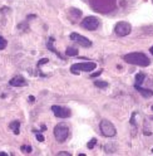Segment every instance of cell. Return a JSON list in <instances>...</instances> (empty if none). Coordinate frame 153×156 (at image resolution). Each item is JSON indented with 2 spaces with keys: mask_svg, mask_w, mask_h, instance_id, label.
Listing matches in <instances>:
<instances>
[{
  "mask_svg": "<svg viewBox=\"0 0 153 156\" xmlns=\"http://www.w3.org/2000/svg\"><path fill=\"white\" fill-rule=\"evenodd\" d=\"M123 59L129 64H134V66H139V67H148L149 66V58H148L144 53L141 52H133V53H128L126 56H123Z\"/></svg>",
  "mask_w": 153,
  "mask_h": 156,
  "instance_id": "cell-1",
  "label": "cell"
},
{
  "mask_svg": "<svg viewBox=\"0 0 153 156\" xmlns=\"http://www.w3.org/2000/svg\"><path fill=\"white\" fill-rule=\"evenodd\" d=\"M92 8L99 13H109L116 8V0H91Z\"/></svg>",
  "mask_w": 153,
  "mask_h": 156,
  "instance_id": "cell-2",
  "label": "cell"
},
{
  "mask_svg": "<svg viewBox=\"0 0 153 156\" xmlns=\"http://www.w3.org/2000/svg\"><path fill=\"white\" fill-rule=\"evenodd\" d=\"M53 132H54L55 140L58 142H64L68 138V136H69V127H68L67 124L60 122V124H57L54 126Z\"/></svg>",
  "mask_w": 153,
  "mask_h": 156,
  "instance_id": "cell-3",
  "label": "cell"
},
{
  "mask_svg": "<svg viewBox=\"0 0 153 156\" xmlns=\"http://www.w3.org/2000/svg\"><path fill=\"white\" fill-rule=\"evenodd\" d=\"M97 68V63L94 62H86V63H75L70 67V72L78 76L80 72H92Z\"/></svg>",
  "mask_w": 153,
  "mask_h": 156,
  "instance_id": "cell-4",
  "label": "cell"
},
{
  "mask_svg": "<svg viewBox=\"0 0 153 156\" xmlns=\"http://www.w3.org/2000/svg\"><path fill=\"white\" fill-rule=\"evenodd\" d=\"M100 132L104 135L105 137H113L117 135V130L114 127V125L109 120H102L99 124Z\"/></svg>",
  "mask_w": 153,
  "mask_h": 156,
  "instance_id": "cell-5",
  "label": "cell"
},
{
  "mask_svg": "<svg viewBox=\"0 0 153 156\" xmlns=\"http://www.w3.org/2000/svg\"><path fill=\"white\" fill-rule=\"evenodd\" d=\"M80 27L83 29H87V30H95L99 27V20L95 16H87L82 20Z\"/></svg>",
  "mask_w": 153,
  "mask_h": 156,
  "instance_id": "cell-6",
  "label": "cell"
},
{
  "mask_svg": "<svg viewBox=\"0 0 153 156\" xmlns=\"http://www.w3.org/2000/svg\"><path fill=\"white\" fill-rule=\"evenodd\" d=\"M132 32V27L129 23L127 22H118L114 27V33L118 35V37H126L128 35L129 33Z\"/></svg>",
  "mask_w": 153,
  "mask_h": 156,
  "instance_id": "cell-7",
  "label": "cell"
},
{
  "mask_svg": "<svg viewBox=\"0 0 153 156\" xmlns=\"http://www.w3.org/2000/svg\"><path fill=\"white\" fill-rule=\"evenodd\" d=\"M52 111L53 113L59 119H68V117H70V109L67 108V107H63V106H58V104H54L52 106Z\"/></svg>",
  "mask_w": 153,
  "mask_h": 156,
  "instance_id": "cell-8",
  "label": "cell"
},
{
  "mask_svg": "<svg viewBox=\"0 0 153 156\" xmlns=\"http://www.w3.org/2000/svg\"><path fill=\"white\" fill-rule=\"evenodd\" d=\"M70 39L76 42V43H78L79 45H82V47H92V42L89 40L88 38L78 34V33H72V34H70Z\"/></svg>",
  "mask_w": 153,
  "mask_h": 156,
  "instance_id": "cell-9",
  "label": "cell"
},
{
  "mask_svg": "<svg viewBox=\"0 0 153 156\" xmlns=\"http://www.w3.org/2000/svg\"><path fill=\"white\" fill-rule=\"evenodd\" d=\"M9 84L13 87H25V86H28V82L23 76H15L14 78L10 79Z\"/></svg>",
  "mask_w": 153,
  "mask_h": 156,
  "instance_id": "cell-10",
  "label": "cell"
},
{
  "mask_svg": "<svg viewBox=\"0 0 153 156\" xmlns=\"http://www.w3.org/2000/svg\"><path fill=\"white\" fill-rule=\"evenodd\" d=\"M80 16H82V11L79 9H75V8H72V9L68 10V18H69L70 22L75 23L76 20H78Z\"/></svg>",
  "mask_w": 153,
  "mask_h": 156,
  "instance_id": "cell-11",
  "label": "cell"
},
{
  "mask_svg": "<svg viewBox=\"0 0 153 156\" xmlns=\"http://www.w3.org/2000/svg\"><path fill=\"white\" fill-rule=\"evenodd\" d=\"M134 87H135V90H137L143 97H146V98H151V97H153V91L147 90V88H142L141 86H134Z\"/></svg>",
  "mask_w": 153,
  "mask_h": 156,
  "instance_id": "cell-12",
  "label": "cell"
},
{
  "mask_svg": "<svg viewBox=\"0 0 153 156\" xmlns=\"http://www.w3.org/2000/svg\"><path fill=\"white\" fill-rule=\"evenodd\" d=\"M9 127H10V130H13V132H14L15 135H19V132H20V121H13L11 124L9 125Z\"/></svg>",
  "mask_w": 153,
  "mask_h": 156,
  "instance_id": "cell-13",
  "label": "cell"
},
{
  "mask_svg": "<svg viewBox=\"0 0 153 156\" xmlns=\"http://www.w3.org/2000/svg\"><path fill=\"white\" fill-rule=\"evenodd\" d=\"M65 54L69 57H78V49L73 47H68L65 50Z\"/></svg>",
  "mask_w": 153,
  "mask_h": 156,
  "instance_id": "cell-14",
  "label": "cell"
},
{
  "mask_svg": "<svg viewBox=\"0 0 153 156\" xmlns=\"http://www.w3.org/2000/svg\"><path fill=\"white\" fill-rule=\"evenodd\" d=\"M144 78H146V74L142 73V72L135 74V86H141L142 82L144 81Z\"/></svg>",
  "mask_w": 153,
  "mask_h": 156,
  "instance_id": "cell-15",
  "label": "cell"
},
{
  "mask_svg": "<svg viewBox=\"0 0 153 156\" xmlns=\"http://www.w3.org/2000/svg\"><path fill=\"white\" fill-rule=\"evenodd\" d=\"M94 86L98 87V88H107L108 87V83L104 82V81H95L94 82Z\"/></svg>",
  "mask_w": 153,
  "mask_h": 156,
  "instance_id": "cell-16",
  "label": "cell"
},
{
  "mask_svg": "<svg viewBox=\"0 0 153 156\" xmlns=\"http://www.w3.org/2000/svg\"><path fill=\"white\" fill-rule=\"evenodd\" d=\"M95 145H97V138H95V137H93L92 140H91V141H89L88 144H87V147H88V149H91V150H92V149H93V147H94Z\"/></svg>",
  "mask_w": 153,
  "mask_h": 156,
  "instance_id": "cell-17",
  "label": "cell"
},
{
  "mask_svg": "<svg viewBox=\"0 0 153 156\" xmlns=\"http://www.w3.org/2000/svg\"><path fill=\"white\" fill-rule=\"evenodd\" d=\"M6 44H8L6 39H4V38H3L1 35H0V50H1V49H5Z\"/></svg>",
  "mask_w": 153,
  "mask_h": 156,
  "instance_id": "cell-18",
  "label": "cell"
},
{
  "mask_svg": "<svg viewBox=\"0 0 153 156\" xmlns=\"http://www.w3.org/2000/svg\"><path fill=\"white\" fill-rule=\"evenodd\" d=\"M22 151H23V152H27V154H30L32 152V147L29 145H23L22 146Z\"/></svg>",
  "mask_w": 153,
  "mask_h": 156,
  "instance_id": "cell-19",
  "label": "cell"
},
{
  "mask_svg": "<svg viewBox=\"0 0 153 156\" xmlns=\"http://www.w3.org/2000/svg\"><path fill=\"white\" fill-rule=\"evenodd\" d=\"M35 138H36V140L39 141V142H43V141H44L43 135H41V133H39V132H36V131H35Z\"/></svg>",
  "mask_w": 153,
  "mask_h": 156,
  "instance_id": "cell-20",
  "label": "cell"
},
{
  "mask_svg": "<svg viewBox=\"0 0 153 156\" xmlns=\"http://www.w3.org/2000/svg\"><path fill=\"white\" fill-rule=\"evenodd\" d=\"M48 62H49L48 58H43V59H40L39 62H38V67H40V66H43V64H46Z\"/></svg>",
  "mask_w": 153,
  "mask_h": 156,
  "instance_id": "cell-21",
  "label": "cell"
},
{
  "mask_svg": "<svg viewBox=\"0 0 153 156\" xmlns=\"http://www.w3.org/2000/svg\"><path fill=\"white\" fill-rule=\"evenodd\" d=\"M99 74H102V69H99V71H97V72L95 73H93V74H91V76H89V77H91V78H95V77H98V76Z\"/></svg>",
  "mask_w": 153,
  "mask_h": 156,
  "instance_id": "cell-22",
  "label": "cell"
},
{
  "mask_svg": "<svg viewBox=\"0 0 153 156\" xmlns=\"http://www.w3.org/2000/svg\"><path fill=\"white\" fill-rule=\"evenodd\" d=\"M57 155H58V156H70V154L67 152V151H60V152H58Z\"/></svg>",
  "mask_w": 153,
  "mask_h": 156,
  "instance_id": "cell-23",
  "label": "cell"
},
{
  "mask_svg": "<svg viewBox=\"0 0 153 156\" xmlns=\"http://www.w3.org/2000/svg\"><path fill=\"white\" fill-rule=\"evenodd\" d=\"M46 130V126H44V125H41V131H45Z\"/></svg>",
  "mask_w": 153,
  "mask_h": 156,
  "instance_id": "cell-24",
  "label": "cell"
},
{
  "mask_svg": "<svg viewBox=\"0 0 153 156\" xmlns=\"http://www.w3.org/2000/svg\"><path fill=\"white\" fill-rule=\"evenodd\" d=\"M0 156H8L6 152H0Z\"/></svg>",
  "mask_w": 153,
  "mask_h": 156,
  "instance_id": "cell-25",
  "label": "cell"
},
{
  "mask_svg": "<svg viewBox=\"0 0 153 156\" xmlns=\"http://www.w3.org/2000/svg\"><path fill=\"white\" fill-rule=\"evenodd\" d=\"M29 100H30V102H33V101H34V97H33V96H30V97H29Z\"/></svg>",
  "mask_w": 153,
  "mask_h": 156,
  "instance_id": "cell-26",
  "label": "cell"
},
{
  "mask_svg": "<svg viewBox=\"0 0 153 156\" xmlns=\"http://www.w3.org/2000/svg\"><path fill=\"white\" fill-rule=\"evenodd\" d=\"M149 52H151V54L153 56V47H151V48H149Z\"/></svg>",
  "mask_w": 153,
  "mask_h": 156,
  "instance_id": "cell-27",
  "label": "cell"
},
{
  "mask_svg": "<svg viewBox=\"0 0 153 156\" xmlns=\"http://www.w3.org/2000/svg\"><path fill=\"white\" fill-rule=\"evenodd\" d=\"M152 111H153V106H152Z\"/></svg>",
  "mask_w": 153,
  "mask_h": 156,
  "instance_id": "cell-28",
  "label": "cell"
},
{
  "mask_svg": "<svg viewBox=\"0 0 153 156\" xmlns=\"http://www.w3.org/2000/svg\"><path fill=\"white\" fill-rule=\"evenodd\" d=\"M152 152H153V149H152Z\"/></svg>",
  "mask_w": 153,
  "mask_h": 156,
  "instance_id": "cell-29",
  "label": "cell"
},
{
  "mask_svg": "<svg viewBox=\"0 0 153 156\" xmlns=\"http://www.w3.org/2000/svg\"><path fill=\"white\" fill-rule=\"evenodd\" d=\"M152 1H153V0H152Z\"/></svg>",
  "mask_w": 153,
  "mask_h": 156,
  "instance_id": "cell-30",
  "label": "cell"
}]
</instances>
